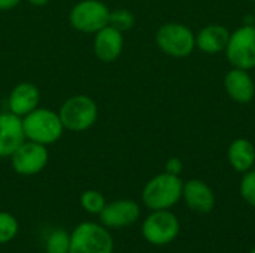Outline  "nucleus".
Masks as SVG:
<instances>
[{"instance_id":"b1692460","label":"nucleus","mask_w":255,"mask_h":253,"mask_svg":"<svg viewBox=\"0 0 255 253\" xmlns=\"http://www.w3.org/2000/svg\"><path fill=\"white\" fill-rule=\"evenodd\" d=\"M22 0H0V10H9L18 6Z\"/></svg>"},{"instance_id":"f8f14e48","label":"nucleus","mask_w":255,"mask_h":253,"mask_svg":"<svg viewBox=\"0 0 255 253\" xmlns=\"http://www.w3.org/2000/svg\"><path fill=\"white\" fill-rule=\"evenodd\" d=\"M182 200L191 212L200 215L211 213L217 201L212 188L200 179H190L184 182Z\"/></svg>"},{"instance_id":"bb28decb","label":"nucleus","mask_w":255,"mask_h":253,"mask_svg":"<svg viewBox=\"0 0 255 253\" xmlns=\"http://www.w3.org/2000/svg\"><path fill=\"white\" fill-rule=\"evenodd\" d=\"M248 1H254V3H255V0H248Z\"/></svg>"},{"instance_id":"9d476101","label":"nucleus","mask_w":255,"mask_h":253,"mask_svg":"<svg viewBox=\"0 0 255 253\" xmlns=\"http://www.w3.org/2000/svg\"><path fill=\"white\" fill-rule=\"evenodd\" d=\"M100 224L108 230H121L131 227L140 218V207L133 200H115L106 203L105 209L99 215Z\"/></svg>"},{"instance_id":"7ed1b4c3","label":"nucleus","mask_w":255,"mask_h":253,"mask_svg":"<svg viewBox=\"0 0 255 253\" xmlns=\"http://www.w3.org/2000/svg\"><path fill=\"white\" fill-rule=\"evenodd\" d=\"M58 116L64 130L81 133L91 128L99 116L97 103L84 94H76L69 97L60 107Z\"/></svg>"},{"instance_id":"39448f33","label":"nucleus","mask_w":255,"mask_h":253,"mask_svg":"<svg viewBox=\"0 0 255 253\" xmlns=\"http://www.w3.org/2000/svg\"><path fill=\"white\" fill-rule=\"evenodd\" d=\"M179 231L181 222L170 210H151L140 227L145 242L155 248H163L175 242L179 236Z\"/></svg>"},{"instance_id":"a878e982","label":"nucleus","mask_w":255,"mask_h":253,"mask_svg":"<svg viewBox=\"0 0 255 253\" xmlns=\"http://www.w3.org/2000/svg\"><path fill=\"white\" fill-rule=\"evenodd\" d=\"M250 253H255V248H253V249L250 251Z\"/></svg>"},{"instance_id":"cd10ccee","label":"nucleus","mask_w":255,"mask_h":253,"mask_svg":"<svg viewBox=\"0 0 255 253\" xmlns=\"http://www.w3.org/2000/svg\"><path fill=\"white\" fill-rule=\"evenodd\" d=\"M254 19H255V10H254Z\"/></svg>"},{"instance_id":"a211bd4d","label":"nucleus","mask_w":255,"mask_h":253,"mask_svg":"<svg viewBox=\"0 0 255 253\" xmlns=\"http://www.w3.org/2000/svg\"><path fill=\"white\" fill-rule=\"evenodd\" d=\"M70 251V233L57 228L49 233L45 242V253H69Z\"/></svg>"},{"instance_id":"393cba45","label":"nucleus","mask_w":255,"mask_h":253,"mask_svg":"<svg viewBox=\"0 0 255 253\" xmlns=\"http://www.w3.org/2000/svg\"><path fill=\"white\" fill-rule=\"evenodd\" d=\"M27 1L33 6H45L49 3V0H27Z\"/></svg>"},{"instance_id":"f03ea898","label":"nucleus","mask_w":255,"mask_h":253,"mask_svg":"<svg viewBox=\"0 0 255 253\" xmlns=\"http://www.w3.org/2000/svg\"><path fill=\"white\" fill-rule=\"evenodd\" d=\"M22 128L27 140L45 146L60 140L64 131L58 112L45 107H36L33 112L22 116Z\"/></svg>"},{"instance_id":"9b49d317","label":"nucleus","mask_w":255,"mask_h":253,"mask_svg":"<svg viewBox=\"0 0 255 253\" xmlns=\"http://www.w3.org/2000/svg\"><path fill=\"white\" fill-rule=\"evenodd\" d=\"M22 118L12 112L0 113V158H10L25 142Z\"/></svg>"},{"instance_id":"f3484780","label":"nucleus","mask_w":255,"mask_h":253,"mask_svg":"<svg viewBox=\"0 0 255 253\" xmlns=\"http://www.w3.org/2000/svg\"><path fill=\"white\" fill-rule=\"evenodd\" d=\"M227 160L238 173H247L255 166V146L248 139H236L227 149Z\"/></svg>"},{"instance_id":"1a4fd4ad","label":"nucleus","mask_w":255,"mask_h":253,"mask_svg":"<svg viewBox=\"0 0 255 253\" xmlns=\"http://www.w3.org/2000/svg\"><path fill=\"white\" fill-rule=\"evenodd\" d=\"M49 160V152L45 145L25 140L10 157V164L15 173L21 176H34L40 173Z\"/></svg>"},{"instance_id":"ddd939ff","label":"nucleus","mask_w":255,"mask_h":253,"mask_svg":"<svg viewBox=\"0 0 255 253\" xmlns=\"http://www.w3.org/2000/svg\"><path fill=\"white\" fill-rule=\"evenodd\" d=\"M224 88L227 95L239 104H247L254 100L255 82L248 70L232 67L224 76Z\"/></svg>"},{"instance_id":"5701e85b","label":"nucleus","mask_w":255,"mask_h":253,"mask_svg":"<svg viewBox=\"0 0 255 253\" xmlns=\"http://www.w3.org/2000/svg\"><path fill=\"white\" fill-rule=\"evenodd\" d=\"M184 170V163L181 158L178 157H172L166 161V166H164V171L166 173H170V174H175V176H181Z\"/></svg>"},{"instance_id":"412c9836","label":"nucleus","mask_w":255,"mask_h":253,"mask_svg":"<svg viewBox=\"0 0 255 253\" xmlns=\"http://www.w3.org/2000/svg\"><path fill=\"white\" fill-rule=\"evenodd\" d=\"M109 25H112L114 28L120 30L121 33L128 31L133 28L134 25V15L128 10V9H115L111 10L109 15Z\"/></svg>"},{"instance_id":"4be33fe9","label":"nucleus","mask_w":255,"mask_h":253,"mask_svg":"<svg viewBox=\"0 0 255 253\" xmlns=\"http://www.w3.org/2000/svg\"><path fill=\"white\" fill-rule=\"evenodd\" d=\"M239 194L248 206L255 209V170L244 173V177L239 183Z\"/></svg>"},{"instance_id":"dca6fc26","label":"nucleus","mask_w":255,"mask_h":253,"mask_svg":"<svg viewBox=\"0 0 255 253\" xmlns=\"http://www.w3.org/2000/svg\"><path fill=\"white\" fill-rule=\"evenodd\" d=\"M230 39V31L220 24H209L203 27L196 36V48L203 54L215 55L224 52Z\"/></svg>"},{"instance_id":"2eb2a0df","label":"nucleus","mask_w":255,"mask_h":253,"mask_svg":"<svg viewBox=\"0 0 255 253\" xmlns=\"http://www.w3.org/2000/svg\"><path fill=\"white\" fill-rule=\"evenodd\" d=\"M39 101H40L39 88L33 82H19L12 88L9 94L7 107L9 112L22 118L30 112H33L36 107H39Z\"/></svg>"},{"instance_id":"aec40b11","label":"nucleus","mask_w":255,"mask_h":253,"mask_svg":"<svg viewBox=\"0 0 255 253\" xmlns=\"http://www.w3.org/2000/svg\"><path fill=\"white\" fill-rule=\"evenodd\" d=\"M19 231L16 218L9 212H0V245L12 242Z\"/></svg>"},{"instance_id":"423d86ee","label":"nucleus","mask_w":255,"mask_h":253,"mask_svg":"<svg viewBox=\"0 0 255 253\" xmlns=\"http://www.w3.org/2000/svg\"><path fill=\"white\" fill-rule=\"evenodd\" d=\"M155 43L166 55L184 58L196 49V34L185 24L166 22L157 30Z\"/></svg>"},{"instance_id":"6e6552de","label":"nucleus","mask_w":255,"mask_h":253,"mask_svg":"<svg viewBox=\"0 0 255 253\" xmlns=\"http://www.w3.org/2000/svg\"><path fill=\"white\" fill-rule=\"evenodd\" d=\"M226 58L235 69H255V24H247L230 33Z\"/></svg>"},{"instance_id":"f257e3e1","label":"nucleus","mask_w":255,"mask_h":253,"mask_svg":"<svg viewBox=\"0 0 255 253\" xmlns=\"http://www.w3.org/2000/svg\"><path fill=\"white\" fill-rule=\"evenodd\" d=\"M184 182L179 176L160 173L142 189V203L149 210H170L182 200Z\"/></svg>"},{"instance_id":"6ab92c4d","label":"nucleus","mask_w":255,"mask_h":253,"mask_svg":"<svg viewBox=\"0 0 255 253\" xmlns=\"http://www.w3.org/2000/svg\"><path fill=\"white\" fill-rule=\"evenodd\" d=\"M81 207L90 213V215H100V212L105 209L106 206V198L102 192L96 191V189H87L81 194L79 198Z\"/></svg>"},{"instance_id":"4468645a","label":"nucleus","mask_w":255,"mask_h":253,"mask_svg":"<svg viewBox=\"0 0 255 253\" xmlns=\"http://www.w3.org/2000/svg\"><path fill=\"white\" fill-rule=\"evenodd\" d=\"M94 54L96 57L103 63H112L115 61L124 48V37L123 33L112 25H106L97 33H94V42H93Z\"/></svg>"},{"instance_id":"0eeeda50","label":"nucleus","mask_w":255,"mask_h":253,"mask_svg":"<svg viewBox=\"0 0 255 253\" xmlns=\"http://www.w3.org/2000/svg\"><path fill=\"white\" fill-rule=\"evenodd\" d=\"M111 9L100 0H81L69 12L70 25L87 34H94L109 25Z\"/></svg>"},{"instance_id":"20e7f679","label":"nucleus","mask_w":255,"mask_h":253,"mask_svg":"<svg viewBox=\"0 0 255 253\" xmlns=\"http://www.w3.org/2000/svg\"><path fill=\"white\" fill-rule=\"evenodd\" d=\"M69 253H114V239L105 225L81 222L70 233Z\"/></svg>"}]
</instances>
